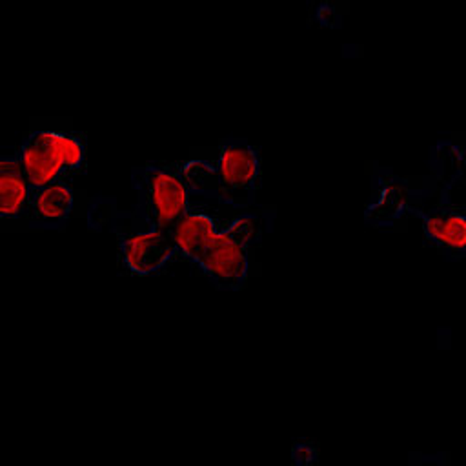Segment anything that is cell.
Returning a JSON list of instances; mask_svg holds the SVG:
<instances>
[{"label":"cell","instance_id":"cell-2","mask_svg":"<svg viewBox=\"0 0 466 466\" xmlns=\"http://www.w3.org/2000/svg\"><path fill=\"white\" fill-rule=\"evenodd\" d=\"M131 178L138 197L137 217L149 228L171 231L195 198L178 162L135 167Z\"/></svg>","mask_w":466,"mask_h":466},{"label":"cell","instance_id":"cell-7","mask_svg":"<svg viewBox=\"0 0 466 466\" xmlns=\"http://www.w3.org/2000/svg\"><path fill=\"white\" fill-rule=\"evenodd\" d=\"M75 202V193L69 180L33 189L24 220L36 228H60L67 222Z\"/></svg>","mask_w":466,"mask_h":466},{"label":"cell","instance_id":"cell-1","mask_svg":"<svg viewBox=\"0 0 466 466\" xmlns=\"http://www.w3.org/2000/svg\"><path fill=\"white\" fill-rule=\"evenodd\" d=\"M178 166L195 195L217 198L238 208L249 206L260 186L258 151L242 138L222 142L215 164L184 160Z\"/></svg>","mask_w":466,"mask_h":466},{"label":"cell","instance_id":"cell-3","mask_svg":"<svg viewBox=\"0 0 466 466\" xmlns=\"http://www.w3.org/2000/svg\"><path fill=\"white\" fill-rule=\"evenodd\" d=\"M16 151L33 189L58 180H71L86 164V140L73 131H31L24 137Z\"/></svg>","mask_w":466,"mask_h":466},{"label":"cell","instance_id":"cell-8","mask_svg":"<svg viewBox=\"0 0 466 466\" xmlns=\"http://www.w3.org/2000/svg\"><path fill=\"white\" fill-rule=\"evenodd\" d=\"M424 235L439 248L466 255V208L439 204L422 215Z\"/></svg>","mask_w":466,"mask_h":466},{"label":"cell","instance_id":"cell-4","mask_svg":"<svg viewBox=\"0 0 466 466\" xmlns=\"http://www.w3.org/2000/svg\"><path fill=\"white\" fill-rule=\"evenodd\" d=\"M262 235V217L242 211L224 226L195 264L218 288L237 289L248 277V253Z\"/></svg>","mask_w":466,"mask_h":466},{"label":"cell","instance_id":"cell-9","mask_svg":"<svg viewBox=\"0 0 466 466\" xmlns=\"http://www.w3.org/2000/svg\"><path fill=\"white\" fill-rule=\"evenodd\" d=\"M33 187L22 169L18 151L0 157V215L2 218H24Z\"/></svg>","mask_w":466,"mask_h":466},{"label":"cell","instance_id":"cell-5","mask_svg":"<svg viewBox=\"0 0 466 466\" xmlns=\"http://www.w3.org/2000/svg\"><path fill=\"white\" fill-rule=\"evenodd\" d=\"M178 253L171 231L144 226L120 233V255L124 266L137 275H149L164 268Z\"/></svg>","mask_w":466,"mask_h":466},{"label":"cell","instance_id":"cell-6","mask_svg":"<svg viewBox=\"0 0 466 466\" xmlns=\"http://www.w3.org/2000/svg\"><path fill=\"white\" fill-rule=\"evenodd\" d=\"M206 200L208 197H204V200L193 198L189 209L171 229L178 253L189 258L191 262H195L200 257V253L209 246V242L217 237V233L229 224H220L217 213L218 208L215 209Z\"/></svg>","mask_w":466,"mask_h":466}]
</instances>
